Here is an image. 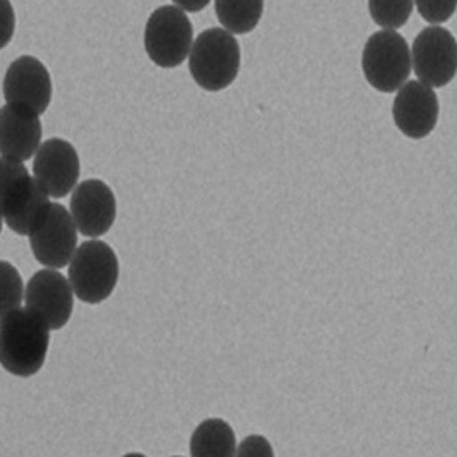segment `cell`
I'll use <instances>...</instances> for the list:
<instances>
[{
	"label": "cell",
	"instance_id": "obj_1",
	"mask_svg": "<svg viewBox=\"0 0 457 457\" xmlns=\"http://www.w3.org/2000/svg\"><path fill=\"white\" fill-rule=\"evenodd\" d=\"M50 327L29 308H20L0 320V366L28 378L46 365L50 345Z\"/></svg>",
	"mask_w": 457,
	"mask_h": 457
},
{
	"label": "cell",
	"instance_id": "obj_2",
	"mask_svg": "<svg viewBox=\"0 0 457 457\" xmlns=\"http://www.w3.org/2000/svg\"><path fill=\"white\" fill-rule=\"evenodd\" d=\"M50 205V196L28 172L23 162L0 157V213L7 228L18 236H29Z\"/></svg>",
	"mask_w": 457,
	"mask_h": 457
},
{
	"label": "cell",
	"instance_id": "obj_3",
	"mask_svg": "<svg viewBox=\"0 0 457 457\" xmlns=\"http://www.w3.org/2000/svg\"><path fill=\"white\" fill-rule=\"evenodd\" d=\"M241 69V46L224 28H210L198 35L189 54V72L205 92L228 88Z\"/></svg>",
	"mask_w": 457,
	"mask_h": 457
},
{
	"label": "cell",
	"instance_id": "obj_4",
	"mask_svg": "<svg viewBox=\"0 0 457 457\" xmlns=\"http://www.w3.org/2000/svg\"><path fill=\"white\" fill-rule=\"evenodd\" d=\"M74 296L87 304H98L112 296L119 280V258L98 239L78 246L68 272Z\"/></svg>",
	"mask_w": 457,
	"mask_h": 457
},
{
	"label": "cell",
	"instance_id": "obj_5",
	"mask_svg": "<svg viewBox=\"0 0 457 457\" xmlns=\"http://www.w3.org/2000/svg\"><path fill=\"white\" fill-rule=\"evenodd\" d=\"M361 69L368 85L377 92H397L411 74V48L394 29L377 31L366 40Z\"/></svg>",
	"mask_w": 457,
	"mask_h": 457
},
{
	"label": "cell",
	"instance_id": "obj_6",
	"mask_svg": "<svg viewBox=\"0 0 457 457\" xmlns=\"http://www.w3.org/2000/svg\"><path fill=\"white\" fill-rule=\"evenodd\" d=\"M195 44L193 24L183 9L162 5L145 26V50L159 68L174 69L189 57Z\"/></svg>",
	"mask_w": 457,
	"mask_h": 457
},
{
	"label": "cell",
	"instance_id": "obj_7",
	"mask_svg": "<svg viewBox=\"0 0 457 457\" xmlns=\"http://www.w3.org/2000/svg\"><path fill=\"white\" fill-rule=\"evenodd\" d=\"M412 69L430 88L447 87L457 74V42L444 26H428L414 38Z\"/></svg>",
	"mask_w": 457,
	"mask_h": 457
},
{
	"label": "cell",
	"instance_id": "obj_8",
	"mask_svg": "<svg viewBox=\"0 0 457 457\" xmlns=\"http://www.w3.org/2000/svg\"><path fill=\"white\" fill-rule=\"evenodd\" d=\"M28 237L33 256L46 269L68 267L78 250V228L68 208L59 204L50 205L46 217Z\"/></svg>",
	"mask_w": 457,
	"mask_h": 457
},
{
	"label": "cell",
	"instance_id": "obj_9",
	"mask_svg": "<svg viewBox=\"0 0 457 457\" xmlns=\"http://www.w3.org/2000/svg\"><path fill=\"white\" fill-rule=\"evenodd\" d=\"M79 174V155L69 141L52 137L42 143L33 162V178L50 198L68 196L78 186Z\"/></svg>",
	"mask_w": 457,
	"mask_h": 457
},
{
	"label": "cell",
	"instance_id": "obj_10",
	"mask_svg": "<svg viewBox=\"0 0 457 457\" xmlns=\"http://www.w3.org/2000/svg\"><path fill=\"white\" fill-rule=\"evenodd\" d=\"M26 308L40 315L52 330L68 325L74 310V293L69 278L54 269H44L28 280L24 289Z\"/></svg>",
	"mask_w": 457,
	"mask_h": 457
},
{
	"label": "cell",
	"instance_id": "obj_11",
	"mask_svg": "<svg viewBox=\"0 0 457 457\" xmlns=\"http://www.w3.org/2000/svg\"><path fill=\"white\" fill-rule=\"evenodd\" d=\"M71 217L87 237H100L114 226L117 202L109 184L100 179H88L78 184L69 204Z\"/></svg>",
	"mask_w": 457,
	"mask_h": 457
},
{
	"label": "cell",
	"instance_id": "obj_12",
	"mask_svg": "<svg viewBox=\"0 0 457 457\" xmlns=\"http://www.w3.org/2000/svg\"><path fill=\"white\" fill-rule=\"evenodd\" d=\"M2 90L5 104H20L42 115L52 102V78L44 62L23 55L7 68Z\"/></svg>",
	"mask_w": 457,
	"mask_h": 457
},
{
	"label": "cell",
	"instance_id": "obj_13",
	"mask_svg": "<svg viewBox=\"0 0 457 457\" xmlns=\"http://www.w3.org/2000/svg\"><path fill=\"white\" fill-rule=\"evenodd\" d=\"M440 114L438 96L434 88L421 81H408L397 90L392 105V117L404 137L423 139L436 128Z\"/></svg>",
	"mask_w": 457,
	"mask_h": 457
},
{
	"label": "cell",
	"instance_id": "obj_14",
	"mask_svg": "<svg viewBox=\"0 0 457 457\" xmlns=\"http://www.w3.org/2000/svg\"><path fill=\"white\" fill-rule=\"evenodd\" d=\"M44 128L40 115L20 104L0 107V155L9 161L26 162L42 146Z\"/></svg>",
	"mask_w": 457,
	"mask_h": 457
},
{
	"label": "cell",
	"instance_id": "obj_15",
	"mask_svg": "<svg viewBox=\"0 0 457 457\" xmlns=\"http://www.w3.org/2000/svg\"><path fill=\"white\" fill-rule=\"evenodd\" d=\"M236 434L228 421L210 418L202 421L191 435V457H236Z\"/></svg>",
	"mask_w": 457,
	"mask_h": 457
},
{
	"label": "cell",
	"instance_id": "obj_16",
	"mask_svg": "<svg viewBox=\"0 0 457 457\" xmlns=\"http://www.w3.org/2000/svg\"><path fill=\"white\" fill-rule=\"evenodd\" d=\"M265 0H215L219 23L232 35H246L262 21Z\"/></svg>",
	"mask_w": 457,
	"mask_h": 457
},
{
	"label": "cell",
	"instance_id": "obj_17",
	"mask_svg": "<svg viewBox=\"0 0 457 457\" xmlns=\"http://www.w3.org/2000/svg\"><path fill=\"white\" fill-rule=\"evenodd\" d=\"M23 301V277L12 263L0 260V320L20 310Z\"/></svg>",
	"mask_w": 457,
	"mask_h": 457
},
{
	"label": "cell",
	"instance_id": "obj_18",
	"mask_svg": "<svg viewBox=\"0 0 457 457\" xmlns=\"http://www.w3.org/2000/svg\"><path fill=\"white\" fill-rule=\"evenodd\" d=\"M414 0H368V11L377 26L397 29L410 21Z\"/></svg>",
	"mask_w": 457,
	"mask_h": 457
},
{
	"label": "cell",
	"instance_id": "obj_19",
	"mask_svg": "<svg viewBox=\"0 0 457 457\" xmlns=\"http://www.w3.org/2000/svg\"><path fill=\"white\" fill-rule=\"evenodd\" d=\"M420 16L430 24L447 23L457 9V0H414Z\"/></svg>",
	"mask_w": 457,
	"mask_h": 457
},
{
	"label": "cell",
	"instance_id": "obj_20",
	"mask_svg": "<svg viewBox=\"0 0 457 457\" xmlns=\"http://www.w3.org/2000/svg\"><path fill=\"white\" fill-rule=\"evenodd\" d=\"M236 457H275L274 447L265 436L250 435L237 445Z\"/></svg>",
	"mask_w": 457,
	"mask_h": 457
},
{
	"label": "cell",
	"instance_id": "obj_21",
	"mask_svg": "<svg viewBox=\"0 0 457 457\" xmlns=\"http://www.w3.org/2000/svg\"><path fill=\"white\" fill-rule=\"evenodd\" d=\"M16 31V12L11 0H0V50L11 44Z\"/></svg>",
	"mask_w": 457,
	"mask_h": 457
},
{
	"label": "cell",
	"instance_id": "obj_22",
	"mask_svg": "<svg viewBox=\"0 0 457 457\" xmlns=\"http://www.w3.org/2000/svg\"><path fill=\"white\" fill-rule=\"evenodd\" d=\"M176 7L183 9L184 12H200L212 0H172Z\"/></svg>",
	"mask_w": 457,
	"mask_h": 457
},
{
	"label": "cell",
	"instance_id": "obj_23",
	"mask_svg": "<svg viewBox=\"0 0 457 457\" xmlns=\"http://www.w3.org/2000/svg\"><path fill=\"white\" fill-rule=\"evenodd\" d=\"M122 457H146L145 454H139V453H129V454H126V456Z\"/></svg>",
	"mask_w": 457,
	"mask_h": 457
},
{
	"label": "cell",
	"instance_id": "obj_24",
	"mask_svg": "<svg viewBox=\"0 0 457 457\" xmlns=\"http://www.w3.org/2000/svg\"><path fill=\"white\" fill-rule=\"evenodd\" d=\"M2 224H4V219H2V213H0V234H2Z\"/></svg>",
	"mask_w": 457,
	"mask_h": 457
},
{
	"label": "cell",
	"instance_id": "obj_25",
	"mask_svg": "<svg viewBox=\"0 0 457 457\" xmlns=\"http://www.w3.org/2000/svg\"><path fill=\"white\" fill-rule=\"evenodd\" d=\"M176 457H179V456H176Z\"/></svg>",
	"mask_w": 457,
	"mask_h": 457
}]
</instances>
